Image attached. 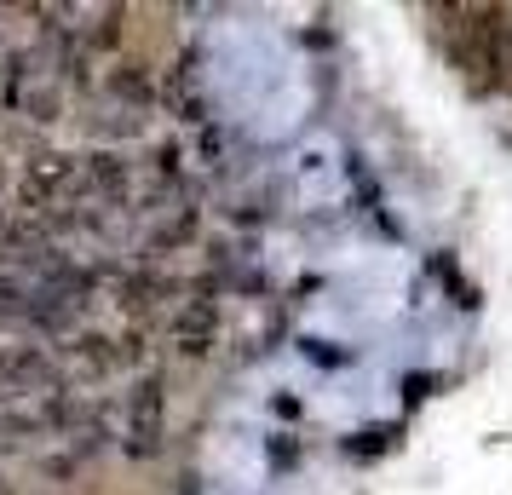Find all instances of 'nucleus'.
Returning <instances> with one entry per match:
<instances>
[{"mask_svg": "<svg viewBox=\"0 0 512 495\" xmlns=\"http://www.w3.org/2000/svg\"><path fill=\"white\" fill-rule=\"evenodd\" d=\"M455 70L489 93L512 81V12L501 6H455Z\"/></svg>", "mask_w": 512, "mask_h": 495, "instance_id": "1", "label": "nucleus"}, {"mask_svg": "<svg viewBox=\"0 0 512 495\" xmlns=\"http://www.w3.org/2000/svg\"><path fill=\"white\" fill-rule=\"evenodd\" d=\"M104 432H110L133 461L162 455L167 449V386H162V369L139 375L116 403H104Z\"/></svg>", "mask_w": 512, "mask_h": 495, "instance_id": "2", "label": "nucleus"}, {"mask_svg": "<svg viewBox=\"0 0 512 495\" xmlns=\"http://www.w3.org/2000/svg\"><path fill=\"white\" fill-rule=\"evenodd\" d=\"M70 380L58 369V352L41 340H0V409H24V403H47L58 398Z\"/></svg>", "mask_w": 512, "mask_h": 495, "instance_id": "3", "label": "nucleus"}, {"mask_svg": "<svg viewBox=\"0 0 512 495\" xmlns=\"http://www.w3.org/2000/svg\"><path fill=\"white\" fill-rule=\"evenodd\" d=\"M162 334H167V346H173V352L208 357L213 346H219V334H225V306H219V294H213V288L185 294V306L162 323Z\"/></svg>", "mask_w": 512, "mask_h": 495, "instance_id": "4", "label": "nucleus"}]
</instances>
